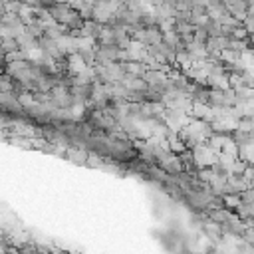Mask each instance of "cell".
Returning <instances> with one entry per match:
<instances>
[{
	"instance_id": "5",
	"label": "cell",
	"mask_w": 254,
	"mask_h": 254,
	"mask_svg": "<svg viewBox=\"0 0 254 254\" xmlns=\"http://www.w3.org/2000/svg\"><path fill=\"white\" fill-rule=\"evenodd\" d=\"M2 50H4V54L8 56V54H12V52H16V50H20V44H18V38H2Z\"/></svg>"
},
{
	"instance_id": "1",
	"label": "cell",
	"mask_w": 254,
	"mask_h": 254,
	"mask_svg": "<svg viewBox=\"0 0 254 254\" xmlns=\"http://www.w3.org/2000/svg\"><path fill=\"white\" fill-rule=\"evenodd\" d=\"M208 20V6H192L189 10V24L194 28V26H204V22Z\"/></svg>"
},
{
	"instance_id": "4",
	"label": "cell",
	"mask_w": 254,
	"mask_h": 254,
	"mask_svg": "<svg viewBox=\"0 0 254 254\" xmlns=\"http://www.w3.org/2000/svg\"><path fill=\"white\" fill-rule=\"evenodd\" d=\"M163 42H165V44H169L171 48H177V46H179V42H181V36H179V32H177L175 28H171V30L163 32Z\"/></svg>"
},
{
	"instance_id": "8",
	"label": "cell",
	"mask_w": 254,
	"mask_h": 254,
	"mask_svg": "<svg viewBox=\"0 0 254 254\" xmlns=\"http://www.w3.org/2000/svg\"><path fill=\"white\" fill-rule=\"evenodd\" d=\"M6 71V58H0V75Z\"/></svg>"
},
{
	"instance_id": "3",
	"label": "cell",
	"mask_w": 254,
	"mask_h": 254,
	"mask_svg": "<svg viewBox=\"0 0 254 254\" xmlns=\"http://www.w3.org/2000/svg\"><path fill=\"white\" fill-rule=\"evenodd\" d=\"M163 40V32L159 26H151L145 28V38H143V46H151V44H159Z\"/></svg>"
},
{
	"instance_id": "7",
	"label": "cell",
	"mask_w": 254,
	"mask_h": 254,
	"mask_svg": "<svg viewBox=\"0 0 254 254\" xmlns=\"http://www.w3.org/2000/svg\"><path fill=\"white\" fill-rule=\"evenodd\" d=\"M192 34H194V40L204 42V44H206V40H208V36H210L204 26H194V28H192Z\"/></svg>"
},
{
	"instance_id": "2",
	"label": "cell",
	"mask_w": 254,
	"mask_h": 254,
	"mask_svg": "<svg viewBox=\"0 0 254 254\" xmlns=\"http://www.w3.org/2000/svg\"><path fill=\"white\" fill-rule=\"evenodd\" d=\"M65 157L75 163V165H87V159H89V151L85 147H77V145H71L65 149Z\"/></svg>"
},
{
	"instance_id": "6",
	"label": "cell",
	"mask_w": 254,
	"mask_h": 254,
	"mask_svg": "<svg viewBox=\"0 0 254 254\" xmlns=\"http://www.w3.org/2000/svg\"><path fill=\"white\" fill-rule=\"evenodd\" d=\"M18 101H20V105H22L24 109H28L30 105H34V103H36V99H34V93H32V91H22V93L18 95Z\"/></svg>"
},
{
	"instance_id": "9",
	"label": "cell",
	"mask_w": 254,
	"mask_h": 254,
	"mask_svg": "<svg viewBox=\"0 0 254 254\" xmlns=\"http://www.w3.org/2000/svg\"><path fill=\"white\" fill-rule=\"evenodd\" d=\"M0 14H6V0H0Z\"/></svg>"
}]
</instances>
